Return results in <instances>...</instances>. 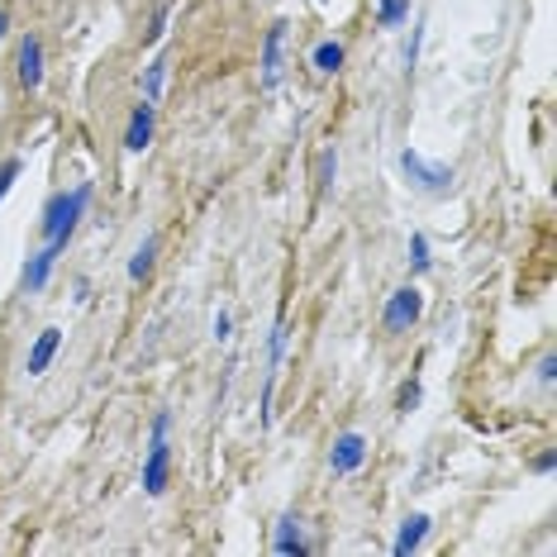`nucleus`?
Returning a JSON list of instances; mask_svg holds the SVG:
<instances>
[{"mask_svg": "<svg viewBox=\"0 0 557 557\" xmlns=\"http://www.w3.org/2000/svg\"><path fill=\"white\" fill-rule=\"evenodd\" d=\"M86 200H91V186H77L72 196H58L53 206L44 210V234H48V244H67V234L77 230Z\"/></svg>", "mask_w": 557, "mask_h": 557, "instance_id": "1", "label": "nucleus"}, {"mask_svg": "<svg viewBox=\"0 0 557 557\" xmlns=\"http://www.w3.org/2000/svg\"><path fill=\"white\" fill-rule=\"evenodd\" d=\"M400 168H405V176H410L420 191H429V196H443L453 186V168H443V162H429V158H420V153H410L405 148L400 153Z\"/></svg>", "mask_w": 557, "mask_h": 557, "instance_id": "2", "label": "nucleus"}, {"mask_svg": "<svg viewBox=\"0 0 557 557\" xmlns=\"http://www.w3.org/2000/svg\"><path fill=\"white\" fill-rule=\"evenodd\" d=\"M168 414H158V424H153V448H148V467H144V491H158L168 486Z\"/></svg>", "mask_w": 557, "mask_h": 557, "instance_id": "3", "label": "nucleus"}, {"mask_svg": "<svg viewBox=\"0 0 557 557\" xmlns=\"http://www.w3.org/2000/svg\"><path fill=\"white\" fill-rule=\"evenodd\" d=\"M420 310H424L420 290H414V286H400L396 296L386 300V329H410L414 320H420Z\"/></svg>", "mask_w": 557, "mask_h": 557, "instance_id": "4", "label": "nucleus"}, {"mask_svg": "<svg viewBox=\"0 0 557 557\" xmlns=\"http://www.w3.org/2000/svg\"><path fill=\"white\" fill-rule=\"evenodd\" d=\"M362 458H367V443H362V434H338L334 453H329V462H334V472H358Z\"/></svg>", "mask_w": 557, "mask_h": 557, "instance_id": "5", "label": "nucleus"}, {"mask_svg": "<svg viewBox=\"0 0 557 557\" xmlns=\"http://www.w3.org/2000/svg\"><path fill=\"white\" fill-rule=\"evenodd\" d=\"M282 44H286V24H272L268 44H262V82L268 86H276V77H282Z\"/></svg>", "mask_w": 557, "mask_h": 557, "instance_id": "6", "label": "nucleus"}, {"mask_svg": "<svg viewBox=\"0 0 557 557\" xmlns=\"http://www.w3.org/2000/svg\"><path fill=\"white\" fill-rule=\"evenodd\" d=\"M272 548H276V553H286V557H306V534H300V519H296V515H286L282 524H276Z\"/></svg>", "mask_w": 557, "mask_h": 557, "instance_id": "7", "label": "nucleus"}, {"mask_svg": "<svg viewBox=\"0 0 557 557\" xmlns=\"http://www.w3.org/2000/svg\"><path fill=\"white\" fill-rule=\"evenodd\" d=\"M20 82L24 86H39L44 82V48H39V39H24L20 44Z\"/></svg>", "mask_w": 557, "mask_h": 557, "instance_id": "8", "label": "nucleus"}, {"mask_svg": "<svg viewBox=\"0 0 557 557\" xmlns=\"http://www.w3.org/2000/svg\"><path fill=\"white\" fill-rule=\"evenodd\" d=\"M58 252H62V244H48L44 252H34V262H29V268H24V286H29V290H39V286L48 282V272H53Z\"/></svg>", "mask_w": 557, "mask_h": 557, "instance_id": "9", "label": "nucleus"}, {"mask_svg": "<svg viewBox=\"0 0 557 557\" xmlns=\"http://www.w3.org/2000/svg\"><path fill=\"white\" fill-rule=\"evenodd\" d=\"M424 534H429V515H410L400 524V539H396V557H410L414 548L424 543Z\"/></svg>", "mask_w": 557, "mask_h": 557, "instance_id": "10", "label": "nucleus"}, {"mask_svg": "<svg viewBox=\"0 0 557 557\" xmlns=\"http://www.w3.org/2000/svg\"><path fill=\"white\" fill-rule=\"evenodd\" d=\"M148 138H153V106H138L134 120H129V138H124V144H129L134 153H144Z\"/></svg>", "mask_w": 557, "mask_h": 557, "instance_id": "11", "label": "nucleus"}, {"mask_svg": "<svg viewBox=\"0 0 557 557\" xmlns=\"http://www.w3.org/2000/svg\"><path fill=\"white\" fill-rule=\"evenodd\" d=\"M53 352H58V329H44V334H39V344H34V352H29V376L48 372V362H53Z\"/></svg>", "mask_w": 557, "mask_h": 557, "instance_id": "12", "label": "nucleus"}, {"mask_svg": "<svg viewBox=\"0 0 557 557\" xmlns=\"http://www.w3.org/2000/svg\"><path fill=\"white\" fill-rule=\"evenodd\" d=\"M314 67H320V72H338V67H344V48H338V44H320V48H314Z\"/></svg>", "mask_w": 557, "mask_h": 557, "instance_id": "13", "label": "nucleus"}, {"mask_svg": "<svg viewBox=\"0 0 557 557\" xmlns=\"http://www.w3.org/2000/svg\"><path fill=\"white\" fill-rule=\"evenodd\" d=\"M405 15H410V0H382V24L391 29V24H400Z\"/></svg>", "mask_w": 557, "mask_h": 557, "instance_id": "14", "label": "nucleus"}, {"mask_svg": "<svg viewBox=\"0 0 557 557\" xmlns=\"http://www.w3.org/2000/svg\"><path fill=\"white\" fill-rule=\"evenodd\" d=\"M148 268H153V238H148V244L134 252V262H129V276H148Z\"/></svg>", "mask_w": 557, "mask_h": 557, "instance_id": "15", "label": "nucleus"}, {"mask_svg": "<svg viewBox=\"0 0 557 557\" xmlns=\"http://www.w3.org/2000/svg\"><path fill=\"white\" fill-rule=\"evenodd\" d=\"M410 262H414V272L429 268V244H424V238H414V244H410Z\"/></svg>", "mask_w": 557, "mask_h": 557, "instance_id": "16", "label": "nucleus"}, {"mask_svg": "<svg viewBox=\"0 0 557 557\" xmlns=\"http://www.w3.org/2000/svg\"><path fill=\"white\" fill-rule=\"evenodd\" d=\"M15 176H20V162H5V168H0V200H5V191L15 186Z\"/></svg>", "mask_w": 557, "mask_h": 557, "instance_id": "17", "label": "nucleus"}, {"mask_svg": "<svg viewBox=\"0 0 557 557\" xmlns=\"http://www.w3.org/2000/svg\"><path fill=\"white\" fill-rule=\"evenodd\" d=\"M158 91H162V62L148 67V100H158Z\"/></svg>", "mask_w": 557, "mask_h": 557, "instance_id": "18", "label": "nucleus"}, {"mask_svg": "<svg viewBox=\"0 0 557 557\" xmlns=\"http://www.w3.org/2000/svg\"><path fill=\"white\" fill-rule=\"evenodd\" d=\"M0 34H5V15H0Z\"/></svg>", "mask_w": 557, "mask_h": 557, "instance_id": "19", "label": "nucleus"}]
</instances>
